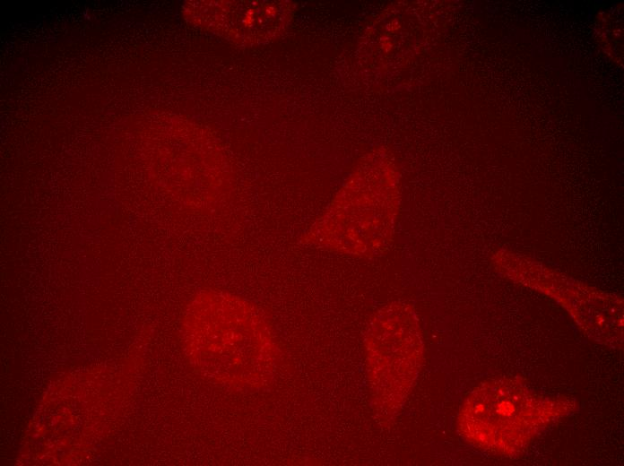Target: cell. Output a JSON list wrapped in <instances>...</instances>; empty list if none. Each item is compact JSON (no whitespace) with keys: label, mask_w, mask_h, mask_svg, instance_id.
<instances>
[{"label":"cell","mask_w":624,"mask_h":466,"mask_svg":"<svg viewBox=\"0 0 624 466\" xmlns=\"http://www.w3.org/2000/svg\"><path fill=\"white\" fill-rule=\"evenodd\" d=\"M411 319L403 306L382 310L366 339L372 397L382 415L397 411L418 369L419 338Z\"/></svg>","instance_id":"1"},{"label":"cell","mask_w":624,"mask_h":466,"mask_svg":"<svg viewBox=\"0 0 624 466\" xmlns=\"http://www.w3.org/2000/svg\"><path fill=\"white\" fill-rule=\"evenodd\" d=\"M202 5L199 19L204 26L241 44L269 40L279 31L285 18L282 4L279 3L219 1Z\"/></svg>","instance_id":"2"}]
</instances>
